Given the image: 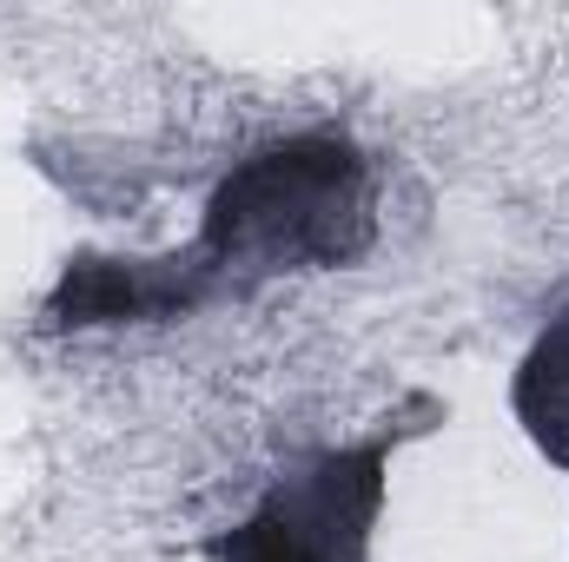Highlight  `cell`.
<instances>
[{
    "label": "cell",
    "mask_w": 569,
    "mask_h": 562,
    "mask_svg": "<svg viewBox=\"0 0 569 562\" xmlns=\"http://www.w3.org/2000/svg\"><path fill=\"white\" fill-rule=\"evenodd\" d=\"M510 411L523 423V436L537 443V456L569 470V304L523 351V364L510 378Z\"/></svg>",
    "instance_id": "cell-4"
},
{
    "label": "cell",
    "mask_w": 569,
    "mask_h": 562,
    "mask_svg": "<svg viewBox=\"0 0 569 562\" xmlns=\"http://www.w3.org/2000/svg\"><path fill=\"white\" fill-rule=\"evenodd\" d=\"M378 239L371 159L345 133H291L246 152L206 199V219L186 245L212 298L284 272L358 265Z\"/></svg>",
    "instance_id": "cell-1"
},
{
    "label": "cell",
    "mask_w": 569,
    "mask_h": 562,
    "mask_svg": "<svg viewBox=\"0 0 569 562\" xmlns=\"http://www.w3.org/2000/svg\"><path fill=\"white\" fill-rule=\"evenodd\" d=\"M212 298V284L199 279V265L186 252L166 259H107V252H80L67 259V272L53 279L40 324L47 331H100V324H159L179 311H199Z\"/></svg>",
    "instance_id": "cell-3"
},
{
    "label": "cell",
    "mask_w": 569,
    "mask_h": 562,
    "mask_svg": "<svg viewBox=\"0 0 569 562\" xmlns=\"http://www.w3.org/2000/svg\"><path fill=\"white\" fill-rule=\"evenodd\" d=\"M405 430H371L365 443H338L284 470L279 483L206 543L212 562H365L385 490H391V450Z\"/></svg>",
    "instance_id": "cell-2"
}]
</instances>
